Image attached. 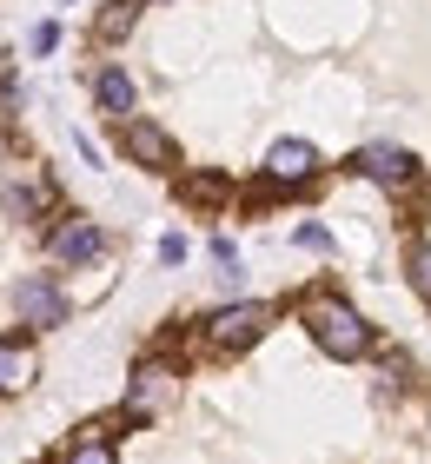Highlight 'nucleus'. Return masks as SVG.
<instances>
[{
	"label": "nucleus",
	"instance_id": "12",
	"mask_svg": "<svg viewBox=\"0 0 431 464\" xmlns=\"http://www.w3.org/2000/svg\"><path fill=\"white\" fill-rule=\"evenodd\" d=\"M67 464H120L113 438H106V425H86L73 445H67Z\"/></svg>",
	"mask_w": 431,
	"mask_h": 464
},
{
	"label": "nucleus",
	"instance_id": "14",
	"mask_svg": "<svg viewBox=\"0 0 431 464\" xmlns=\"http://www.w3.org/2000/svg\"><path fill=\"white\" fill-rule=\"evenodd\" d=\"M405 272H412V285H418V299H431V239H418L412 252H405Z\"/></svg>",
	"mask_w": 431,
	"mask_h": 464
},
{
	"label": "nucleus",
	"instance_id": "16",
	"mask_svg": "<svg viewBox=\"0 0 431 464\" xmlns=\"http://www.w3.org/2000/svg\"><path fill=\"white\" fill-rule=\"evenodd\" d=\"M160 259H166V266H180V259H186V239H180V232H172V239H160Z\"/></svg>",
	"mask_w": 431,
	"mask_h": 464
},
{
	"label": "nucleus",
	"instance_id": "5",
	"mask_svg": "<svg viewBox=\"0 0 431 464\" xmlns=\"http://www.w3.org/2000/svg\"><path fill=\"white\" fill-rule=\"evenodd\" d=\"M352 166H358L365 179H378V186H412L418 179V160L405 153V146H365Z\"/></svg>",
	"mask_w": 431,
	"mask_h": 464
},
{
	"label": "nucleus",
	"instance_id": "6",
	"mask_svg": "<svg viewBox=\"0 0 431 464\" xmlns=\"http://www.w3.org/2000/svg\"><path fill=\"white\" fill-rule=\"evenodd\" d=\"M312 173H318V153H312L306 140H279L272 153H266V179L272 186H306Z\"/></svg>",
	"mask_w": 431,
	"mask_h": 464
},
{
	"label": "nucleus",
	"instance_id": "7",
	"mask_svg": "<svg viewBox=\"0 0 431 464\" xmlns=\"http://www.w3.org/2000/svg\"><path fill=\"white\" fill-rule=\"evenodd\" d=\"M0 199H7V206H14V213H20V219H34V213H40V206H54V186H47V179H40V173H34V166H20V173H14V166H7V173H0Z\"/></svg>",
	"mask_w": 431,
	"mask_h": 464
},
{
	"label": "nucleus",
	"instance_id": "11",
	"mask_svg": "<svg viewBox=\"0 0 431 464\" xmlns=\"http://www.w3.org/2000/svg\"><path fill=\"white\" fill-rule=\"evenodd\" d=\"M93 100H100V113H113V120H133V80H126L120 67H106L93 80Z\"/></svg>",
	"mask_w": 431,
	"mask_h": 464
},
{
	"label": "nucleus",
	"instance_id": "3",
	"mask_svg": "<svg viewBox=\"0 0 431 464\" xmlns=\"http://www.w3.org/2000/svg\"><path fill=\"white\" fill-rule=\"evenodd\" d=\"M14 312H20V325L54 332V325H67V292H60L47 272H27V279L14 285Z\"/></svg>",
	"mask_w": 431,
	"mask_h": 464
},
{
	"label": "nucleus",
	"instance_id": "1",
	"mask_svg": "<svg viewBox=\"0 0 431 464\" xmlns=\"http://www.w3.org/2000/svg\"><path fill=\"white\" fill-rule=\"evenodd\" d=\"M299 319H306V332L318 339V352H332V358H365L372 352V325H365L338 292H312V299L299 305Z\"/></svg>",
	"mask_w": 431,
	"mask_h": 464
},
{
	"label": "nucleus",
	"instance_id": "10",
	"mask_svg": "<svg viewBox=\"0 0 431 464\" xmlns=\"http://www.w3.org/2000/svg\"><path fill=\"white\" fill-rule=\"evenodd\" d=\"M34 352L20 345V339H0V392H27L34 385Z\"/></svg>",
	"mask_w": 431,
	"mask_h": 464
},
{
	"label": "nucleus",
	"instance_id": "8",
	"mask_svg": "<svg viewBox=\"0 0 431 464\" xmlns=\"http://www.w3.org/2000/svg\"><path fill=\"white\" fill-rule=\"evenodd\" d=\"M106 252V232L93 219H67V226H54V259H67V266H86V259H100Z\"/></svg>",
	"mask_w": 431,
	"mask_h": 464
},
{
	"label": "nucleus",
	"instance_id": "13",
	"mask_svg": "<svg viewBox=\"0 0 431 464\" xmlns=\"http://www.w3.org/2000/svg\"><path fill=\"white\" fill-rule=\"evenodd\" d=\"M133 20H140V0H106V14L93 20V34L100 40H120V34H133Z\"/></svg>",
	"mask_w": 431,
	"mask_h": 464
},
{
	"label": "nucleus",
	"instance_id": "9",
	"mask_svg": "<svg viewBox=\"0 0 431 464\" xmlns=\"http://www.w3.org/2000/svg\"><path fill=\"white\" fill-rule=\"evenodd\" d=\"M172 378H180L172 365H160V358H146V365L133 372V418H146V411L160 405V398L172 392Z\"/></svg>",
	"mask_w": 431,
	"mask_h": 464
},
{
	"label": "nucleus",
	"instance_id": "2",
	"mask_svg": "<svg viewBox=\"0 0 431 464\" xmlns=\"http://www.w3.org/2000/svg\"><path fill=\"white\" fill-rule=\"evenodd\" d=\"M266 325H272V305H220L206 319V345L212 352H246L266 339Z\"/></svg>",
	"mask_w": 431,
	"mask_h": 464
},
{
	"label": "nucleus",
	"instance_id": "15",
	"mask_svg": "<svg viewBox=\"0 0 431 464\" xmlns=\"http://www.w3.org/2000/svg\"><path fill=\"white\" fill-rule=\"evenodd\" d=\"M226 193V186L220 179H186V199H200V206H212V199H220Z\"/></svg>",
	"mask_w": 431,
	"mask_h": 464
},
{
	"label": "nucleus",
	"instance_id": "4",
	"mask_svg": "<svg viewBox=\"0 0 431 464\" xmlns=\"http://www.w3.org/2000/svg\"><path fill=\"white\" fill-rule=\"evenodd\" d=\"M120 146H126L133 166H146V173H172V166H180V140H172L166 126H153V120H120Z\"/></svg>",
	"mask_w": 431,
	"mask_h": 464
}]
</instances>
